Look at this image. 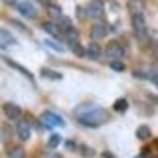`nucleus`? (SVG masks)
<instances>
[{"label":"nucleus","instance_id":"f257e3e1","mask_svg":"<svg viewBox=\"0 0 158 158\" xmlns=\"http://www.w3.org/2000/svg\"><path fill=\"white\" fill-rule=\"evenodd\" d=\"M77 118H79L81 125H85L89 128H97V127H101L103 123L109 121V115H107L105 109L95 107V109H89V111H85V113H79Z\"/></svg>","mask_w":158,"mask_h":158},{"label":"nucleus","instance_id":"f03ea898","mask_svg":"<svg viewBox=\"0 0 158 158\" xmlns=\"http://www.w3.org/2000/svg\"><path fill=\"white\" fill-rule=\"evenodd\" d=\"M105 56L111 59V61H117V59H121L123 56H125V49H123V46L118 42H111L105 48Z\"/></svg>","mask_w":158,"mask_h":158},{"label":"nucleus","instance_id":"7ed1b4c3","mask_svg":"<svg viewBox=\"0 0 158 158\" xmlns=\"http://www.w3.org/2000/svg\"><path fill=\"white\" fill-rule=\"evenodd\" d=\"M132 28H135L136 36L140 40L146 38V20L142 14H132Z\"/></svg>","mask_w":158,"mask_h":158},{"label":"nucleus","instance_id":"20e7f679","mask_svg":"<svg viewBox=\"0 0 158 158\" xmlns=\"http://www.w3.org/2000/svg\"><path fill=\"white\" fill-rule=\"evenodd\" d=\"M42 121H44V128H52V127H63L65 123H63V118L56 115V113H52V111H48V113H44L42 115Z\"/></svg>","mask_w":158,"mask_h":158},{"label":"nucleus","instance_id":"39448f33","mask_svg":"<svg viewBox=\"0 0 158 158\" xmlns=\"http://www.w3.org/2000/svg\"><path fill=\"white\" fill-rule=\"evenodd\" d=\"M87 16L89 18H93V20H101L103 16H105V6H103L101 2H99V0H95V2H91L87 6Z\"/></svg>","mask_w":158,"mask_h":158},{"label":"nucleus","instance_id":"423d86ee","mask_svg":"<svg viewBox=\"0 0 158 158\" xmlns=\"http://www.w3.org/2000/svg\"><path fill=\"white\" fill-rule=\"evenodd\" d=\"M107 34H109V26H107L105 22L95 24V26H93V30H91V38L95 40V42H97V40H103Z\"/></svg>","mask_w":158,"mask_h":158},{"label":"nucleus","instance_id":"0eeeda50","mask_svg":"<svg viewBox=\"0 0 158 158\" xmlns=\"http://www.w3.org/2000/svg\"><path fill=\"white\" fill-rule=\"evenodd\" d=\"M4 115H6L10 121H16V118L22 117V109L18 105H14V103H6V105H4Z\"/></svg>","mask_w":158,"mask_h":158},{"label":"nucleus","instance_id":"6e6552de","mask_svg":"<svg viewBox=\"0 0 158 158\" xmlns=\"http://www.w3.org/2000/svg\"><path fill=\"white\" fill-rule=\"evenodd\" d=\"M16 44V38L12 36V34L8 32V30H4V28H0V48H10V46H14Z\"/></svg>","mask_w":158,"mask_h":158},{"label":"nucleus","instance_id":"1a4fd4ad","mask_svg":"<svg viewBox=\"0 0 158 158\" xmlns=\"http://www.w3.org/2000/svg\"><path fill=\"white\" fill-rule=\"evenodd\" d=\"M18 10H20V14H22V16L36 18V8H34L30 2H20V4H18Z\"/></svg>","mask_w":158,"mask_h":158},{"label":"nucleus","instance_id":"9d476101","mask_svg":"<svg viewBox=\"0 0 158 158\" xmlns=\"http://www.w3.org/2000/svg\"><path fill=\"white\" fill-rule=\"evenodd\" d=\"M42 30L48 32V34H52V36H59V34H61V28H59V24H56V22H44Z\"/></svg>","mask_w":158,"mask_h":158},{"label":"nucleus","instance_id":"9b49d317","mask_svg":"<svg viewBox=\"0 0 158 158\" xmlns=\"http://www.w3.org/2000/svg\"><path fill=\"white\" fill-rule=\"evenodd\" d=\"M18 136H20V140H28V138L32 136V131H30V125H28V123L18 125Z\"/></svg>","mask_w":158,"mask_h":158},{"label":"nucleus","instance_id":"f8f14e48","mask_svg":"<svg viewBox=\"0 0 158 158\" xmlns=\"http://www.w3.org/2000/svg\"><path fill=\"white\" fill-rule=\"evenodd\" d=\"M101 53H103V52H101V46H99V44H95V42L89 44L87 49H85V56H89V57H99Z\"/></svg>","mask_w":158,"mask_h":158},{"label":"nucleus","instance_id":"ddd939ff","mask_svg":"<svg viewBox=\"0 0 158 158\" xmlns=\"http://www.w3.org/2000/svg\"><path fill=\"white\" fill-rule=\"evenodd\" d=\"M48 12H49V16H52L53 20H61V18H63L61 8L56 6V4H49V6H48Z\"/></svg>","mask_w":158,"mask_h":158},{"label":"nucleus","instance_id":"4468645a","mask_svg":"<svg viewBox=\"0 0 158 158\" xmlns=\"http://www.w3.org/2000/svg\"><path fill=\"white\" fill-rule=\"evenodd\" d=\"M4 61H6V63H8V65H10V67H14V69H18V71H20V73H24V75H26L28 79H32V73H30V71H28V69H24V67H20V65H18V63H16V61H12V59H8V57H4Z\"/></svg>","mask_w":158,"mask_h":158},{"label":"nucleus","instance_id":"2eb2a0df","mask_svg":"<svg viewBox=\"0 0 158 158\" xmlns=\"http://www.w3.org/2000/svg\"><path fill=\"white\" fill-rule=\"evenodd\" d=\"M136 136L140 138V140H146V138H150V128L144 127V125L138 127V128H136Z\"/></svg>","mask_w":158,"mask_h":158},{"label":"nucleus","instance_id":"dca6fc26","mask_svg":"<svg viewBox=\"0 0 158 158\" xmlns=\"http://www.w3.org/2000/svg\"><path fill=\"white\" fill-rule=\"evenodd\" d=\"M42 77H48V79H53V81H57V79H61V73L57 71H52V69H42Z\"/></svg>","mask_w":158,"mask_h":158},{"label":"nucleus","instance_id":"f3484780","mask_svg":"<svg viewBox=\"0 0 158 158\" xmlns=\"http://www.w3.org/2000/svg\"><path fill=\"white\" fill-rule=\"evenodd\" d=\"M77 40H79V34H77V30H67V42L69 44H77Z\"/></svg>","mask_w":158,"mask_h":158},{"label":"nucleus","instance_id":"a211bd4d","mask_svg":"<svg viewBox=\"0 0 158 158\" xmlns=\"http://www.w3.org/2000/svg\"><path fill=\"white\" fill-rule=\"evenodd\" d=\"M115 111H118V113H123V111H127V107H128V103L125 101V99H118V101H115Z\"/></svg>","mask_w":158,"mask_h":158},{"label":"nucleus","instance_id":"6ab92c4d","mask_svg":"<svg viewBox=\"0 0 158 158\" xmlns=\"http://www.w3.org/2000/svg\"><path fill=\"white\" fill-rule=\"evenodd\" d=\"M59 142H61V136H59V135H53V136H49L48 146L49 148H56V146H59Z\"/></svg>","mask_w":158,"mask_h":158},{"label":"nucleus","instance_id":"aec40b11","mask_svg":"<svg viewBox=\"0 0 158 158\" xmlns=\"http://www.w3.org/2000/svg\"><path fill=\"white\" fill-rule=\"evenodd\" d=\"M46 44H48V46L53 49V52H59V53H61L63 49H65V48H63V46H61V44H59V42H52V40H48Z\"/></svg>","mask_w":158,"mask_h":158},{"label":"nucleus","instance_id":"412c9836","mask_svg":"<svg viewBox=\"0 0 158 158\" xmlns=\"http://www.w3.org/2000/svg\"><path fill=\"white\" fill-rule=\"evenodd\" d=\"M10 158H24V150L22 148H12L10 150Z\"/></svg>","mask_w":158,"mask_h":158},{"label":"nucleus","instance_id":"4be33fe9","mask_svg":"<svg viewBox=\"0 0 158 158\" xmlns=\"http://www.w3.org/2000/svg\"><path fill=\"white\" fill-rule=\"evenodd\" d=\"M111 67L115 69V71H123V69H125V63H123L121 59H117V61H111Z\"/></svg>","mask_w":158,"mask_h":158},{"label":"nucleus","instance_id":"5701e85b","mask_svg":"<svg viewBox=\"0 0 158 158\" xmlns=\"http://www.w3.org/2000/svg\"><path fill=\"white\" fill-rule=\"evenodd\" d=\"M71 49L77 53V56H85V49H83L81 46H79V44H71Z\"/></svg>","mask_w":158,"mask_h":158},{"label":"nucleus","instance_id":"b1692460","mask_svg":"<svg viewBox=\"0 0 158 158\" xmlns=\"http://www.w3.org/2000/svg\"><path fill=\"white\" fill-rule=\"evenodd\" d=\"M81 152H83V154H87V156H91V154H93V150H91V148H87V146H83V148H81Z\"/></svg>","mask_w":158,"mask_h":158},{"label":"nucleus","instance_id":"393cba45","mask_svg":"<svg viewBox=\"0 0 158 158\" xmlns=\"http://www.w3.org/2000/svg\"><path fill=\"white\" fill-rule=\"evenodd\" d=\"M40 4H46V6H49V0H38Z\"/></svg>","mask_w":158,"mask_h":158},{"label":"nucleus","instance_id":"a878e982","mask_svg":"<svg viewBox=\"0 0 158 158\" xmlns=\"http://www.w3.org/2000/svg\"><path fill=\"white\" fill-rule=\"evenodd\" d=\"M103 158H113L111 154H109V152H107V154H103Z\"/></svg>","mask_w":158,"mask_h":158},{"label":"nucleus","instance_id":"bb28decb","mask_svg":"<svg viewBox=\"0 0 158 158\" xmlns=\"http://www.w3.org/2000/svg\"><path fill=\"white\" fill-rule=\"evenodd\" d=\"M4 2H8V4H14V0H4Z\"/></svg>","mask_w":158,"mask_h":158},{"label":"nucleus","instance_id":"cd10ccee","mask_svg":"<svg viewBox=\"0 0 158 158\" xmlns=\"http://www.w3.org/2000/svg\"><path fill=\"white\" fill-rule=\"evenodd\" d=\"M49 158H61V156H59V154H56V156H49Z\"/></svg>","mask_w":158,"mask_h":158}]
</instances>
